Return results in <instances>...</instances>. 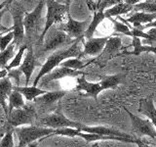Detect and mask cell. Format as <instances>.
<instances>
[{"label":"cell","mask_w":156,"mask_h":147,"mask_svg":"<svg viewBox=\"0 0 156 147\" xmlns=\"http://www.w3.org/2000/svg\"><path fill=\"white\" fill-rule=\"evenodd\" d=\"M82 39H84V37L77 38L68 48L65 49V50L56 51L53 54H51V55L47 58L46 62L41 66L40 72L38 73L37 77H35V80H34L32 82L33 86H37V85L39 83V81H40L41 78L44 76H46L47 74L52 72L54 69L60 65L62 62L67 60V59H71V58L79 59V57L81 55V52H82L79 48V43L82 41Z\"/></svg>","instance_id":"obj_1"},{"label":"cell","mask_w":156,"mask_h":147,"mask_svg":"<svg viewBox=\"0 0 156 147\" xmlns=\"http://www.w3.org/2000/svg\"><path fill=\"white\" fill-rule=\"evenodd\" d=\"M45 5L47 6V15H46V22L44 26L43 31L38 38V43L41 44L45 38L47 32L53 26L58 24H62L65 22L66 15L69 13V7H70V1H67L65 4H62L55 0H48L45 1Z\"/></svg>","instance_id":"obj_2"},{"label":"cell","mask_w":156,"mask_h":147,"mask_svg":"<svg viewBox=\"0 0 156 147\" xmlns=\"http://www.w3.org/2000/svg\"><path fill=\"white\" fill-rule=\"evenodd\" d=\"M19 138V144L17 147H26L27 145L31 144L33 141H36L40 138H46L50 135H54L55 130L50 127L38 126L35 125L20 126L14 130Z\"/></svg>","instance_id":"obj_3"},{"label":"cell","mask_w":156,"mask_h":147,"mask_svg":"<svg viewBox=\"0 0 156 147\" xmlns=\"http://www.w3.org/2000/svg\"><path fill=\"white\" fill-rule=\"evenodd\" d=\"M9 11L11 13L14 24L11 28V32L14 33V38L12 43L15 46L21 47V44H23L24 40V27H23V18L26 15L23 5L21 2L11 1L9 5Z\"/></svg>","instance_id":"obj_4"},{"label":"cell","mask_w":156,"mask_h":147,"mask_svg":"<svg viewBox=\"0 0 156 147\" xmlns=\"http://www.w3.org/2000/svg\"><path fill=\"white\" fill-rule=\"evenodd\" d=\"M35 126L50 127V129H53V130L67 129V127H70V129H75V130H80L84 125L67 119L60 110H58L51 115H48V116L41 118Z\"/></svg>","instance_id":"obj_5"},{"label":"cell","mask_w":156,"mask_h":147,"mask_svg":"<svg viewBox=\"0 0 156 147\" xmlns=\"http://www.w3.org/2000/svg\"><path fill=\"white\" fill-rule=\"evenodd\" d=\"M45 1H40L34 10L30 13H26L23 18L24 36H27V40H32L33 38H39V31H40L41 16L43 12Z\"/></svg>","instance_id":"obj_6"},{"label":"cell","mask_w":156,"mask_h":147,"mask_svg":"<svg viewBox=\"0 0 156 147\" xmlns=\"http://www.w3.org/2000/svg\"><path fill=\"white\" fill-rule=\"evenodd\" d=\"M46 37L43 40L42 51L44 53L55 51L58 48L65 46L66 44H72L76 39H71L66 33L57 28L56 26H53L46 33Z\"/></svg>","instance_id":"obj_7"},{"label":"cell","mask_w":156,"mask_h":147,"mask_svg":"<svg viewBox=\"0 0 156 147\" xmlns=\"http://www.w3.org/2000/svg\"><path fill=\"white\" fill-rule=\"evenodd\" d=\"M8 122L13 127L23 126H32L36 122V110L31 105H26L23 108L14 109L8 116Z\"/></svg>","instance_id":"obj_8"},{"label":"cell","mask_w":156,"mask_h":147,"mask_svg":"<svg viewBox=\"0 0 156 147\" xmlns=\"http://www.w3.org/2000/svg\"><path fill=\"white\" fill-rule=\"evenodd\" d=\"M66 19L67 22L57 24V28L66 33L71 39L84 37V33L91 23L90 20L88 19L85 20V21H76V20H74L70 16L69 13H67Z\"/></svg>","instance_id":"obj_9"},{"label":"cell","mask_w":156,"mask_h":147,"mask_svg":"<svg viewBox=\"0 0 156 147\" xmlns=\"http://www.w3.org/2000/svg\"><path fill=\"white\" fill-rule=\"evenodd\" d=\"M122 48V39L120 36H111L106 41L105 46L101 53L96 59L89 62V65L91 63H96L100 66H104L108 62L110 59L117 55V52L120 51Z\"/></svg>","instance_id":"obj_10"},{"label":"cell","mask_w":156,"mask_h":147,"mask_svg":"<svg viewBox=\"0 0 156 147\" xmlns=\"http://www.w3.org/2000/svg\"><path fill=\"white\" fill-rule=\"evenodd\" d=\"M124 110L127 112V114L129 115L130 117V120L132 123V126H133V130L138 134L140 135H146V136H149L151 138H153L156 140V130H155V127L152 125L148 119L147 120H144V119H141V118L136 116L127 109V108L124 107Z\"/></svg>","instance_id":"obj_11"},{"label":"cell","mask_w":156,"mask_h":147,"mask_svg":"<svg viewBox=\"0 0 156 147\" xmlns=\"http://www.w3.org/2000/svg\"><path fill=\"white\" fill-rule=\"evenodd\" d=\"M36 66H40V64L37 62L35 55H34L32 45H29L27 47V52L26 54V57L23 59L21 66L19 67V70L26 77V82H24L26 83V86H28L32 73L34 71V69L36 68Z\"/></svg>","instance_id":"obj_12"},{"label":"cell","mask_w":156,"mask_h":147,"mask_svg":"<svg viewBox=\"0 0 156 147\" xmlns=\"http://www.w3.org/2000/svg\"><path fill=\"white\" fill-rule=\"evenodd\" d=\"M85 75H87V73L83 71H74V70H71V69L62 67V68L55 69V70H53L52 72L47 74L46 76H44L41 78L40 81L42 82V85H46L49 82H51L53 81H58L66 77H78L79 76H85Z\"/></svg>","instance_id":"obj_13"},{"label":"cell","mask_w":156,"mask_h":147,"mask_svg":"<svg viewBox=\"0 0 156 147\" xmlns=\"http://www.w3.org/2000/svg\"><path fill=\"white\" fill-rule=\"evenodd\" d=\"M109 37H110V36H105V37H92L90 39H88L87 41L83 42L84 50L81 52V55H80L79 59L82 56H85V55L99 56L101 53V51L104 50L105 43L107 40H108Z\"/></svg>","instance_id":"obj_14"},{"label":"cell","mask_w":156,"mask_h":147,"mask_svg":"<svg viewBox=\"0 0 156 147\" xmlns=\"http://www.w3.org/2000/svg\"><path fill=\"white\" fill-rule=\"evenodd\" d=\"M80 131L87 132V134H99V135H104V136H117V137H123V138H128V139H136L128 134L121 132L115 129H110V127H106V126H83Z\"/></svg>","instance_id":"obj_15"},{"label":"cell","mask_w":156,"mask_h":147,"mask_svg":"<svg viewBox=\"0 0 156 147\" xmlns=\"http://www.w3.org/2000/svg\"><path fill=\"white\" fill-rule=\"evenodd\" d=\"M78 91H84L87 95L92 96L97 100L99 93L102 91V88L99 82H90L86 80L85 76L77 77V86L75 88Z\"/></svg>","instance_id":"obj_16"},{"label":"cell","mask_w":156,"mask_h":147,"mask_svg":"<svg viewBox=\"0 0 156 147\" xmlns=\"http://www.w3.org/2000/svg\"><path fill=\"white\" fill-rule=\"evenodd\" d=\"M139 112L145 115L148 118V120L152 123V125L156 126V108L153 103L152 97L144 98L140 100Z\"/></svg>","instance_id":"obj_17"},{"label":"cell","mask_w":156,"mask_h":147,"mask_svg":"<svg viewBox=\"0 0 156 147\" xmlns=\"http://www.w3.org/2000/svg\"><path fill=\"white\" fill-rule=\"evenodd\" d=\"M156 19V13L153 14H147V13H144V12H136L133 14L132 16L127 19V23L133 24V28H139L141 31V24H150L152 23L154 20Z\"/></svg>","instance_id":"obj_18"},{"label":"cell","mask_w":156,"mask_h":147,"mask_svg":"<svg viewBox=\"0 0 156 147\" xmlns=\"http://www.w3.org/2000/svg\"><path fill=\"white\" fill-rule=\"evenodd\" d=\"M66 93H67L66 90H57V91H51V92L47 91L45 94L35 98L34 101H35L36 104L40 106H49V105L54 104V103H56L58 100H61Z\"/></svg>","instance_id":"obj_19"},{"label":"cell","mask_w":156,"mask_h":147,"mask_svg":"<svg viewBox=\"0 0 156 147\" xmlns=\"http://www.w3.org/2000/svg\"><path fill=\"white\" fill-rule=\"evenodd\" d=\"M13 91V85L8 77L0 80V105L2 106L5 114L8 116V105L6 104V100L11 95Z\"/></svg>","instance_id":"obj_20"},{"label":"cell","mask_w":156,"mask_h":147,"mask_svg":"<svg viewBox=\"0 0 156 147\" xmlns=\"http://www.w3.org/2000/svg\"><path fill=\"white\" fill-rule=\"evenodd\" d=\"M13 90L21 93L23 97L27 99V102L33 101L35 98L45 94L47 90H43L41 88H38L37 86H14L13 85Z\"/></svg>","instance_id":"obj_21"},{"label":"cell","mask_w":156,"mask_h":147,"mask_svg":"<svg viewBox=\"0 0 156 147\" xmlns=\"http://www.w3.org/2000/svg\"><path fill=\"white\" fill-rule=\"evenodd\" d=\"M130 11H133V6L132 5H129L125 3L124 1H119L116 5L112 6L109 9H106L105 11V17L109 19L112 17H118L120 15H123V14H127Z\"/></svg>","instance_id":"obj_22"},{"label":"cell","mask_w":156,"mask_h":147,"mask_svg":"<svg viewBox=\"0 0 156 147\" xmlns=\"http://www.w3.org/2000/svg\"><path fill=\"white\" fill-rule=\"evenodd\" d=\"M125 80V75L123 74H117L113 76H106L102 77V80L99 82L100 85L101 86L102 90L108 89V88H115L117 85L123 83Z\"/></svg>","instance_id":"obj_23"},{"label":"cell","mask_w":156,"mask_h":147,"mask_svg":"<svg viewBox=\"0 0 156 147\" xmlns=\"http://www.w3.org/2000/svg\"><path fill=\"white\" fill-rule=\"evenodd\" d=\"M105 19V12H101V11L94 12V17H93V20L91 21L89 27H88V28L86 29V32L84 33V38H87V39L92 38L93 36H94L98 26H99V24L104 21Z\"/></svg>","instance_id":"obj_24"},{"label":"cell","mask_w":156,"mask_h":147,"mask_svg":"<svg viewBox=\"0 0 156 147\" xmlns=\"http://www.w3.org/2000/svg\"><path fill=\"white\" fill-rule=\"evenodd\" d=\"M9 105H8V116L11 114L14 109H20V108H23L26 106L23 97L21 93L17 91H12L11 95L9 96Z\"/></svg>","instance_id":"obj_25"},{"label":"cell","mask_w":156,"mask_h":147,"mask_svg":"<svg viewBox=\"0 0 156 147\" xmlns=\"http://www.w3.org/2000/svg\"><path fill=\"white\" fill-rule=\"evenodd\" d=\"M60 66L63 68L71 69V70H74V71H81L82 69L89 66V63H83L80 59H78V58H71V59H67V60L62 62L60 64Z\"/></svg>","instance_id":"obj_26"},{"label":"cell","mask_w":156,"mask_h":147,"mask_svg":"<svg viewBox=\"0 0 156 147\" xmlns=\"http://www.w3.org/2000/svg\"><path fill=\"white\" fill-rule=\"evenodd\" d=\"M15 48H16V46L13 43H11L9 44V46L4 51L0 52V69L1 70H5L6 67L8 66L10 59L13 58Z\"/></svg>","instance_id":"obj_27"},{"label":"cell","mask_w":156,"mask_h":147,"mask_svg":"<svg viewBox=\"0 0 156 147\" xmlns=\"http://www.w3.org/2000/svg\"><path fill=\"white\" fill-rule=\"evenodd\" d=\"M27 47H28L27 44H23V45H21V47H20V49H19V51L17 52V54L13 58L12 62L10 64H8V66L6 67L5 70H7L9 72V71L13 70V69H15V68H18V67L21 66L22 61H23V57L24 55V52L27 51Z\"/></svg>","instance_id":"obj_28"},{"label":"cell","mask_w":156,"mask_h":147,"mask_svg":"<svg viewBox=\"0 0 156 147\" xmlns=\"http://www.w3.org/2000/svg\"><path fill=\"white\" fill-rule=\"evenodd\" d=\"M133 10L136 12L143 11L147 12V14L156 13V1H143L139 2L133 6Z\"/></svg>","instance_id":"obj_29"},{"label":"cell","mask_w":156,"mask_h":147,"mask_svg":"<svg viewBox=\"0 0 156 147\" xmlns=\"http://www.w3.org/2000/svg\"><path fill=\"white\" fill-rule=\"evenodd\" d=\"M109 20H111V22L114 24V31L118 33L121 34H125V36H131V29L130 28L127 26V24L118 22L117 20L113 19V18H109Z\"/></svg>","instance_id":"obj_30"},{"label":"cell","mask_w":156,"mask_h":147,"mask_svg":"<svg viewBox=\"0 0 156 147\" xmlns=\"http://www.w3.org/2000/svg\"><path fill=\"white\" fill-rule=\"evenodd\" d=\"M13 38H14L13 32H9L0 36V52L4 51L9 46V44L12 43Z\"/></svg>","instance_id":"obj_31"},{"label":"cell","mask_w":156,"mask_h":147,"mask_svg":"<svg viewBox=\"0 0 156 147\" xmlns=\"http://www.w3.org/2000/svg\"><path fill=\"white\" fill-rule=\"evenodd\" d=\"M0 147H14L13 130H9L0 140Z\"/></svg>","instance_id":"obj_32"},{"label":"cell","mask_w":156,"mask_h":147,"mask_svg":"<svg viewBox=\"0 0 156 147\" xmlns=\"http://www.w3.org/2000/svg\"><path fill=\"white\" fill-rule=\"evenodd\" d=\"M10 4H11V1H9V3L6 5V7H4L1 11H0V36H3V34H5V33L9 32H11V28H6V27L2 26V24H1V20H2L3 15L7 11H9V5Z\"/></svg>","instance_id":"obj_33"},{"label":"cell","mask_w":156,"mask_h":147,"mask_svg":"<svg viewBox=\"0 0 156 147\" xmlns=\"http://www.w3.org/2000/svg\"><path fill=\"white\" fill-rule=\"evenodd\" d=\"M21 76H22V72L18 69H13V70L9 71L8 72V75L7 77L10 78V77H13V80H15L16 81V86H20V81H21Z\"/></svg>","instance_id":"obj_34"},{"label":"cell","mask_w":156,"mask_h":147,"mask_svg":"<svg viewBox=\"0 0 156 147\" xmlns=\"http://www.w3.org/2000/svg\"><path fill=\"white\" fill-rule=\"evenodd\" d=\"M139 52L140 54L141 52H152V53H155L156 54V46H147V45H141L139 49Z\"/></svg>","instance_id":"obj_35"},{"label":"cell","mask_w":156,"mask_h":147,"mask_svg":"<svg viewBox=\"0 0 156 147\" xmlns=\"http://www.w3.org/2000/svg\"><path fill=\"white\" fill-rule=\"evenodd\" d=\"M147 34L150 37V44H152V42H156V28H150Z\"/></svg>","instance_id":"obj_36"},{"label":"cell","mask_w":156,"mask_h":147,"mask_svg":"<svg viewBox=\"0 0 156 147\" xmlns=\"http://www.w3.org/2000/svg\"><path fill=\"white\" fill-rule=\"evenodd\" d=\"M136 144H138V147H152V146L148 145L146 142H144L143 139H140V138L136 139Z\"/></svg>","instance_id":"obj_37"},{"label":"cell","mask_w":156,"mask_h":147,"mask_svg":"<svg viewBox=\"0 0 156 147\" xmlns=\"http://www.w3.org/2000/svg\"><path fill=\"white\" fill-rule=\"evenodd\" d=\"M156 28V19L154 20L152 23L145 24V26H143V28H141V31H143V29H144V28Z\"/></svg>","instance_id":"obj_38"},{"label":"cell","mask_w":156,"mask_h":147,"mask_svg":"<svg viewBox=\"0 0 156 147\" xmlns=\"http://www.w3.org/2000/svg\"><path fill=\"white\" fill-rule=\"evenodd\" d=\"M7 75H8V71L7 70H0V80H1V78L6 77Z\"/></svg>","instance_id":"obj_39"},{"label":"cell","mask_w":156,"mask_h":147,"mask_svg":"<svg viewBox=\"0 0 156 147\" xmlns=\"http://www.w3.org/2000/svg\"><path fill=\"white\" fill-rule=\"evenodd\" d=\"M29 147H37V145H36V144L31 143V144H29Z\"/></svg>","instance_id":"obj_40"},{"label":"cell","mask_w":156,"mask_h":147,"mask_svg":"<svg viewBox=\"0 0 156 147\" xmlns=\"http://www.w3.org/2000/svg\"><path fill=\"white\" fill-rule=\"evenodd\" d=\"M93 147H100V146H99V144H98V143H95L94 145H93Z\"/></svg>","instance_id":"obj_41"}]
</instances>
